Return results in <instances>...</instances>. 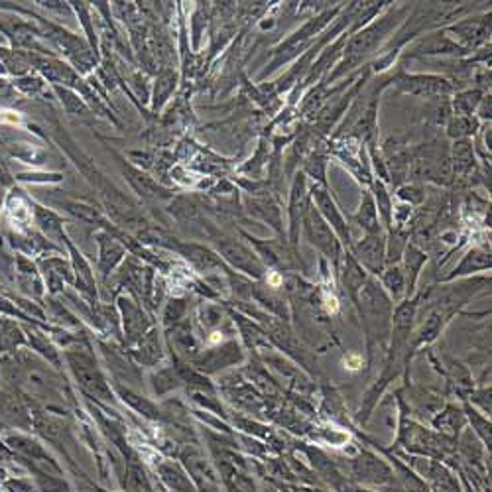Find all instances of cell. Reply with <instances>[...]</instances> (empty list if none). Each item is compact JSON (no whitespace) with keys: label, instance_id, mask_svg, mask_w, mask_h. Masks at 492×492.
<instances>
[{"label":"cell","instance_id":"cell-1","mask_svg":"<svg viewBox=\"0 0 492 492\" xmlns=\"http://www.w3.org/2000/svg\"><path fill=\"white\" fill-rule=\"evenodd\" d=\"M304 230H306L307 240L315 245L317 248H321L325 255L329 258H335L339 256V238L335 237V232L329 227V223L323 219L319 211L315 207H309L304 217Z\"/></svg>","mask_w":492,"mask_h":492},{"label":"cell","instance_id":"cell-2","mask_svg":"<svg viewBox=\"0 0 492 492\" xmlns=\"http://www.w3.org/2000/svg\"><path fill=\"white\" fill-rule=\"evenodd\" d=\"M390 28L392 18H384L378 24H373L370 28H366L365 32L355 36L347 46V65H355L365 55H368L384 40V36L390 32Z\"/></svg>","mask_w":492,"mask_h":492},{"label":"cell","instance_id":"cell-3","mask_svg":"<svg viewBox=\"0 0 492 492\" xmlns=\"http://www.w3.org/2000/svg\"><path fill=\"white\" fill-rule=\"evenodd\" d=\"M398 87L404 93L417 97H439L451 91L449 81L435 75H404L398 79Z\"/></svg>","mask_w":492,"mask_h":492},{"label":"cell","instance_id":"cell-4","mask_svg":"<svg viewBox=\"0 0 492 492\" xmlns=\"http://www.w3.org/2000/svg\"><path fill=\"white\" fill-rule=\"evenodd\" d=\"M314 201L317 203V211H319V215H321L323 219H325L327 223H331L329 227H333L335 232L341 237V240H345V242L348 245V240H351V232H348L347 223H345L343 215H341L339 209H337V205L333 203L331 196H329L323 187H314Z\"/></svg>","mask_w":492,"mask_h":492},{"label":"cell","instance_id":"cell-5","mask_svg":"<svg viewBox=\"0 0 492 492\" xmlns=\"http://www.w3.org/2000/svg\"><path fill=\"white\" fill-rule=\"evenodd\" d=\"M307 209V193H306V179L304 176H297L296 183H294V191H292V242L297 240V232H299V223H304Z\"/></svg>","mask_w":492,"mask_h":492},{"label":"cell","instance_id":"cell-6","mask_svg":"<svg viewBox=\"0 0 492 492\" xmlns=\"http://www.w3.org/2000/svg\"><path fill=\"white\" fill-rule=\"evenodd\" d=\"M357 256L370 270H378L382 266V256H384V242H382L380 235H368L363 238L357 245Z\"/></svg>","mask_w":492,"mask_h":492},{"label":"cell","instance_id":"cell-7","mask_svg":"<svg viewBox=\"0 0 492 492\" xmlns=\"http://www.w3.org/2000/svg\"><path fill=\"white\" fill-rule=\"evenodd\" d=\"M451 32H455L469 46H478V43L486 40V36L491 32V22L486 18H483V20H467V22L453 26Z\"/></svg>","mask_w":492,"mask_h":492},{"label":"cell","instance_id":"cell-8","mask_svg":"<svg viewBox=\"0 0 492 492\" xmlns=\"http://www.w3.org/2000/svg\"><path fill=\"white\" fill-rule=\"evenodd\" d=\"M357 221L368 235H380L378 211H376V205H374L370 196H365V199H363V205L357 213Z\"/></svg>","mask_w":492,"mask_h":492},{"label":"cell","instance_id":"cell-9","mask_svg":"<svg viewBox=\"0 0 492 492\" xmlns=\"http://www.w3.org/2000/svg\"><path fill=\"white\" fill-rule=\"evenodd\" d=\"M473 146L469 140H457L455 142V148H453V166H455V171L457 173H465L473 168Z\"/></svg>","mask_w":492,"mask_h":492},{"label":"cell","instance_id":"cell-10","mask_svg":"<svg viewBox=\"0 0 492 492\" xmlns=\"http://www.w3.org/2000/svg\"><path fill=\"white\" fill-rule=\"evenodd\" d=\"M229 258L235 264H238L240 268H245V270H252V274H260V270H262V266H260V262L256 260V256L250 255V252L245 250L242 246H238V245L232 246V248L229 250Z\"/></svg>","mask_w":492,"mask_h":492},{"label":"cell","instance_id":"cell-11","mask_svg":"<svg viewBox=\"0 0 492 492\" xmlns=\"http://www.w3.org/2000/svg\"><path fill=\"white\" fill-rule=\"evenodd\" d=\"M478 105H481V93H478V91H467V93H461L457 99H455V111H457V117H471Z\"/></svg>","mask_w":492,"mask_h":492},{"label":"cell","instance_id":"cell-12","mask_svg":"<svg viewBox=\"0 0 492 492\" xmlns=\"http://www.w3.org/2000/svg\"><path fill=\"white\" fill-rule=\"evenodd\" d=\"M417 50H424V53H447V51H461V48L437 36L432 40H422L417 43Z\"/></svg>","mask_w":492,"mask_h":492},{"label":"cell","instance_id":"cell-13","mask_svg":"<svg viewBox=\"0 0 492 492\" xmlns=\"http://www.w3.org/2000/svg\"><path fill=\"white\" fill-rule=\"evenodd\" d=\"M476 120L473 117H457L449 122V136L457 138V140H463L465 136H469L471 132H475Z\"/></svg>","mask_w":492,"mask_h":492},{"label":"cell","instance_id":"cell-14","mask_svg":"<svg viewBox=\"0 0 492 492\" xmlns=\"http://www.w3.org/2000/svg\"><path fill=\"white\" fill-rule=\"evenodd\" d=\"M374 189H376V199H378V209H380L382 217H384V221H386V225H390V217H392V207H390V197H388V193H386V189H384V186H382L380 181L374 186Z\"/></svg>","mask_w":492,"mask_h":492},{"label":"cell","instance_id":"cell-15","mask_svg":"<svg viewBox=\"0 0 492 492\" xmlns=\"http://www.w3.org/2000/svg\"><path fill=\"white\" fill-rule=\"evenodd\" d=\"M400 197L412 201V203H419V201L424 199L422 191H419L417 187H402V189H400Z\"/></svg>","mask_w":492,"mask_h":492}]
</instances>
